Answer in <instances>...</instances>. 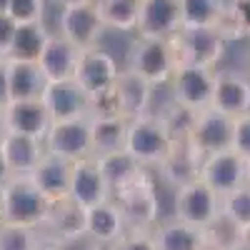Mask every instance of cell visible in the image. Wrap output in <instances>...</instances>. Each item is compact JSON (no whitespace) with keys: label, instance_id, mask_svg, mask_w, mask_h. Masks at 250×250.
<instances>
[{"label":"cell","instance_id":"obj_1","mask_svg":"<svg viewBox=\"0 0 250 250\" xmlns=\"http://www.w3.org/2000/svg\"><path fill=\"white\" fill-rule=\"evenodd\" d=\"M0 200H3V223L13 225L40 228L50 210V200L40 193L30 175H10L0 188Z\"/></svg>","mask_w":250,"mask_h":250},{"label":"cell","instance_id":"obj_2","mask_svg":"<svg viewBox=\"0 0 250 250\" xmlns=\"http://www.w3.org/2000/svg\"><path fill=\"white\" fill-rule=\"evenodd\" d=\"M173 135L168 133L160 115L145 113L140 118L128 120V135H125V150H128L145 168H160L173 148Z\"/></svg>","mask_w":250,"mask_h":250},{"label":"cell","instance_id":"obj_3","mask_svg":"<svg viewBox=\"0 0 250 250\" xmlns=\"http://www.w3.org/2000/svg\"><path fill=\"white\" fill-rule=\"evenodd\" d=\"M228 40L215 28H183L170 38V48L178 65H200V68H218L225 55Z\"/></svg>","mask_w":250,"mask_h":250},{"label":"cell","instance_id":"obj_4","mask_svg":"<svg viewBox=\"0 0 250 250\" xmlns=\"http://www.w3.org/2000/svg\"><path fill=\"white\" fill-rule=\"evenodd\" d=\"M125 68H130L133 73L145 78L155 88L168 85L170 75L175 70V55H173V48H170V40L138 35V40L130 45L128 65Z\"/></svg>","mask_w":250,"mask_h":250},{"label":"cell","instance_id":"obj_5","mask_svg":"<svg viewBox=\"0 0 250 250\" xmlns=\"http://www.w3.org/2000/svg\"><path fill=\"white\" fill-rule=\"evenodd\" d=\"M113 200L120 205L128 230H153L160 223V200L150 175H145L140 183H135Z\"/></svg>","mask_w":250,"mask_h":250},{"label":"cell","instance_id":"obj_6","mask_svg":"<svg viewBox=\"0 0 250 250\" xmlns=\"http://www.w3.org/2000/svg\"><path fill=\"white\" fill-rule=\"evenodd\" d=\"M173 100L190 110H205L213 103L215 90V70L200 65H178L170 75Z\"/></svg>","mask_w":250,"mask_h":250},{"label":"cell","instance_id":"obj_7","mask_svg":"<svg viewBox=\"0 0 250 250\" xmlns=\"http://www.w3.org/2000/svg\"><path fill=\"white\" fill-rule=\"evenodd\" d=\"M220 213V195L200 178L175 188V218L205 228Z\"/></svg>","mask_w":250,"mask_h":250},{"label":"cell","instance_id":"obj_8","mask_svg":"<svg viewBox=\"0 0 250 250\" xmlns=\"http://www.w3.org/2000/svg\"><path fill=\"white\" fill-rule=\"evenodd\" d=\"M40 238L58 245H70L85 238V208L78 205L70 195L50 203L45 223L38 228Z\"/></svg>","mask_w":250,"mask_h":250},{"label":"cell","instance_id":"obj_9","mask_svg":"<svg viewBox=\"0 0 250 250\" xmlns=\"http://www.w3.org/2000/svg\"><path fill=\"white\" fill-rule=\"evenodd\" d=\"M58 30H60L58 35L70 40V43L75 48H80V50L98 45V38L103 35L105 25H103V20H100V13L95 8V0L60 8Z\"/></svg>","mask_w":250,"mask_h":250},{"label":"cell","instance_id":"obj_10","mask_svg":"<svg viewBox=\"0 0 250 250\" xmlns=\"http://www.w3.org/2000/svg\"><path fill=\"white\" fill-rule=\"evenodd\" d=\"M43 143H45V150H48V153H55V155H60V158H68V160H73V163L93 155L88 118L53 123Z\"/></svg>","mask_w":250,"mask_h":250},{"label":"cell","instance_id":"obj_11","mask_svg":"<svg viewBox=\"0 0 250 250\" xmlns=\"http://www.w3.org/2000/svg\"><path fill=\"white\" fill-rule=\"evenodd\" d=\"M53 123L88 118V93L78 85V80H50L40 95Z\"/></svg>","mask_w":250,"mask_h":250},{"label":"cell","instance_id":"obj_12","mask_svg":"<svg viewBox=\"0 0 250 250\" xmlns=\"http://www.w3.org/2000/svg\"><path fill=\"white\" fill-rule=\"evenodd\" d=\"M183 30L180 0H140V15L135 33L143 38L170 40Z\"/></svg>","mask_w":250,"mask_h":250},{"label":"cell","instance_id":"obj_13","mask_svg":"<svg viewBox=\"0 0 250 250\" xmlns=\"http://www.w3.org/2000/svg\"><path fill=\"white\" fill-rule=\"evenodd\" d=\"M118 62L110 53H105L103 48L93 45V48H85L80 50V62H78V70H75V80L78 85L85 90L88 95H95V93H103L115 85L118 80Z\"/></svg>","mask_w":250,"mask_h":250},{"label":"cell","instance_id":"obj_14","mask_svg":"<svg viewBox=\"0 0 250 250\" xmlns=\"http://www.w3.org/2000/svg\"><path fill=\"white\" fill-rule=\"evenodd\" d=\"M200 180L208 183L218 195H225L245 183V158L233 148L220 153H208L200 165Z\"/></svg>","mask_w":250,"mask_h":250},{"label":"cell","instance_id":"obj_15","mask_svg":"<svg viewBox=\"0 0 250 250\" xmlns=\"http://www.w3.org/2000/svg\"><path fill=\"white\" fill-rule=\"evenodd\" d=\"M233 128H235V118L225 115L215 108H205V110H198L190 140L205 155L230 150L233 148Z\"/></svg>","mask_w":250,"mask_h":250},{"label":"cell","instance_id":"obj_16","mask_svg":"<svg viewBox=\"0 0 250 250\" xmlns=\"http://www.w3.org/2000/svg\"><path fill=\"white\" fill-rule=\"evenodd\" d=\"M98 160V168L103 173L108 183V190H110V198H118L120 193H125L128 188H133L135 183H140L145 175H150V168L140 165L128 150H113V153H103V155H95Z\"/></svg>","mask_w":250,"mask_h":250},{"label":"cell","instance_id":"obj_17","mask_svg":"<svg viewBox=\"0 0 250 250\" xmlns=\"http://www.w3.org/2000/svg\"><path fill=\"white\" fill-rule=\"evenodd\" d=\"M210 108L230 118L250 113V78L235 70H215V90Z\"/></svg>","mask_w":250,"mask_h":250},{"label":"cell","instance_id":"obj_18","mask_svg":"<svg viewBox=\"0 0 250 250\" xmlns=\"http://www.w3.org/2000/svg\"><path fill=\"white\" fill-rule=\"evenodd\" d=\"M73 160L68 158H60L55 153H43V158L38 160V165L30 173V180L40 188L50 203L60 200V198H68L70 195V180H73Z\"/></svg>","mask_w":250,"mask_h":250},{"label":"cell","instance_id":"obj_19","mask_svg":"<svg viewBox=\"0 0 250 250\" xmlns=\"http://www.w3.org/2000/svg\"><path fill=\"white\" fill-rule=\"evenodd\" d=\"M70 198L78 205L85 208V210L93 208V205H100V203L110 200L108 183H105V178H103V173L98 168L95 155L75 160V165H73V180H70Z\"/></svg>","mask_w":250,"mask_h":250},{"label":"cell","instance_id":"obj_20","mask_svg":"<svg viewBox=\"0 0 250 250\" xmlns=\"http://www.w3.org/2000/svg\"><path fill=\"white\" fill-rule=\"evenodd\" d=\"M203 158H205V153L198 148V145L190 138H183V140L173 143L168 158L160 163L158 170L163 173V178L168 180L173 188H178V185H185V183L200 178Z\"/></svg>","mask_w":250,"mask_h":250},{"label":"cell","instance_id":"obj_21","mask_svg":"<svg viewBox=\"0 0 250 250\" xmlns=\"http://www.w3.org/2000/svg\"><path fill=\"white\" fill-rule=\"evenodd\" d=\"M113 88H115V95H118V103H120V115L125 120H133V118L150 113L155 85H150L148 80L140 78L138 73H133L130 68L118 73V80H115Z\"/></svg>","mask_w":250,"mask_h":250},{"label":"cell","instance_id":"obj_22","mask_svg":"<svg viewBox=\"0 0 250 250\" xmlns=\"http://www.w3.org/2000/svg\"><path fill=\"white\" fill-rule=\"evenodd\" d=\"M5 123H8V133H23L45 140L50 130V115L43 105V100H10L5 105Z\"/></svg>","mask_w":250,"mask_h":250},{"label":"cell","instance_id":"obj_23","mask_svg":"<svg viewBox=\"0 0 250 250\" xmlns=\"http://www.w3.org/2000/svg\"><path fill=\"white\" fill-rule=\"evenodd\" d=\"M125 230H128V225H125V218L120 213V205L113 198L85 210V238H90L95 245L108 248Z\"/></svg>","mask_w":250,"mask_h":250},{"label":"cell","instance_id":"obj_24","mask_svg":"<svg viewBox=\"0 0 250 250\" xmlns=\"http://www.w3.org/2000/svg\"><path fill=\"white\" fill-rule=\"evenodd\" d=\"M80 62V48H75L62 35H50L45 50L40 53L38 65L43 70L45 80H73Z\"/></svg>","mask_w":250,"mask_h":250},{"label":"cell","instance_id":"obj_25","mask_svg":"<svg viewBox=\"0 0 250 250\" xmlns=\"http://www.w3.org/2000/svg\"><path fill=\"white\" fill-rule=\"evenodd\" d=\"M5 75H8V95L10 100H35L45 90V75L38 62L30 60H13L3 58Z\"/></svg>","mask_w":250,"mask_h":250},{"label":"cell","instance_id":"obj_26","mask_svg":"<svg viewBox=\"0 0 250 250\" xmlns=\"http://www.w3.org/2000/svg\"><path fill=\"white\" fill-rule=\"evenodd\" d=\"M0 148H3V155L8 160L10 175H30L38 160L45 153V143L33 135L8 133L3 138V143H0Z\"/></svg>","mask_w":250,"mask_h":250},{"label":"cell","instance_id":"obj_27","mask_svg":"<svg viewBox=\"0 0 250 250\" xmlns=\"http://www.w3.org/2000/svg\"><path fill=\"white\" fill-rule=\"evenodd\" d=\"M153 240L158 250H203L208 248L203 228L183 223L178 218L158 223L153 228Z\"/></svg>","mask_w":250,"mask_h":250},{"label":"cell","instance_id":"obj_28","mask_svg":"<svg viewBox=\"0 0 250 250\" xmlns=\"http://www.w3.org/2000/svg\"><path fill=\"white\" fill-rule=\"evenodd\" d=\"M90 125V143L93 155L113 153L125 148V135H128V120L120 115H88Z\"/></svg>","mask_w":250,"mask_h":250},{"label":"cell","instance_id":"obj_29","mask_svg":"<svg viewBox=\"0 0 250 250\" xmlns=\"http://www.w3.org/2000/svg\"><path fill=\"white\" fill-rule=\"evenodd\" d=\"M50 30L43 23H18L15 35H13V43L5 58L13 60H30L38 62L40 53L45 50V43L50 40Z\"/></svg>","mask_w":250,"mask_h":250},{"label":"cell","instance_id":"obj_30","mask_svg":"<svg viewBox=\"0 0 250 250\" xmlns=\"http://www.w3.org/2000/svg\"><path fill=\"white\" fill-rule=\"evenodd\" d=\"M95 8L105 30L120 33H135L138 15H140V0H95Z\"/></svg>","mask_w":250,"mask_h":250},{"label":"cell","instance_id":"obj_31","mask_svg":"<svg viewBox=\"0 0 250 250\" xmlns=\"http://www.w3.org/2000/svg\"><path fill=\"white\" fill-rule=\"evenodd\" d=\"M203 230H205V245L210 250H243V225L228 218L223 210Z\"/></svg>","mask_w":250,"mask_h":250},{"label":"cell","instance_id":"obj_32","mask_svg":"<svg viewBox=\"0 0 250 250\" xmlns=\"http://www.w3.org/2000/svg\"><path fill=\"white\" fill-rule=\"evenodd\" d=\"M228 8V0H180L183 28H215Z\"/></svg>","mask_w":250,"mask_h":250},{"label":"cell","instance_id":"obj_33","mask_svg":"<svg viewBox=\"0 0 250 250\" xmlns=\"http://www.w3.org/2000/svg\"><path fill=\"white\" fill-rule=\"evenodd\" d=\"M43 238L38 228L0 223V250H38Z\"/></svg>","mask_w":250,"mask_h":250},{"label":"cell","instance_id":"obj_34","mask_svg":"<svg viewBox=\"0 0 250 250\" xmlns=\"http://www.w3.org/2000/svg\"><path fill=\"white\" fill-rule=\"evenodd\" d=\"M160 118L165 123V128H168V133L173 135V140H183V138H190L195 118H198V110H190V108H185V105H180V103L173 100L170 108L165 110Z\"/></svg>","mask_w":250,"mask_h":250},{"label":"cell","instance_id":"obj_35","mask_svg":"<svg viewBox=\"0 0 250 250\" xmlns=\"http://www.w3.org/2000/svg\"><path fill=\"white\" fill-rule=\"evenodd\" d=\"M220 210L243 228L250 225V185L243 183L235 190L220 195Z\"/></svg>","mask_w":250,"mask_h":250},{"label":"cell","instance_id":"obj_36","mask_svg":"<svg viewBox=\"0 0 250 250\" xmlns=\"http://www.w3.org/2000/svg\"><path fill=\"white\" fill-rule=\"evenodd\" d=\"M8 15L15 20V23H43L45 0H10Z\"/></svg>","mask_w":250,"mask_h":250},{"label":"cell","instance_id":"obj_37","mask_svg":"<svg viewBox=\"0 0 250 250\" xmlns=\"http://www.w3.org/2000/svg\"><path fill=\"white\" fill-rule=\"evenodd\" d=\"M108 250H158L153 240V230H125Z\"/></svg>","mask_w":250,"mask_h":250},{"label":"cell","instance_id":"obj_38","mask_svg":"<svg viewBox=\"0 0 250 250\" xmlns=\"http://www.w3.org/2000/svg\"><path fill=\"white\" fill-rule=\"evenodd\" d=\"M88 115H120V103H118L115 88L88 95Z\"/></svg>","mask_w":250,"mask_h":250},{"label":"cell","instance_id":"obj_39","mask_svg":"<svg viewBox=\"0 0 250 250\" xmlns=\"http://www.w3.org/2000/svg\"><path fill=\"white\" fill-rule=\"evenodd\" d=\"M233 150L243 155L245 160L250 158V113H243L235 118L233 128Z\"/></svg>","mask_w":250,"mask_h":250},{"label":"cell","instance_id":"obj_40","mask_svg":"<svg viewBox=\"0 0 250 250\" xmlns=\"http://www.w3.org/2000/svg\"><path fill=\"white\" fill-rule=\"evenodd\" d=\"M228 8H230L243 38H250V0H228Z\"/></svg>","mask_w":250,"mask_h":250},{"label":"cell","instance_id":"obj_41","mask_svg":"<svg viewBox=\"0 0 250 250\" xmlns=\"http://www.w3.org/2000/svg\"><path fill=\"white\" fill-rule=\"evenodd\" d=\"M18 23L8 15V13H0V58H5L13 43V35H15Z\"/></svg>","mask_w":250,"mask_h":250},{"label":"cell","instance_id":"obj_42","mask_svg":"<svg viewBox=\"0 0 250 250\" xmlns=\"http://www.w3.org/2000/svg\"><path fill=\"white\" fill-rule=\"evenodd\" d=\"M10 103V95H8V75H5V65L0 60V108H5Z\"/></svg>","mask_w":250,"mask_h":250},{"label":"cell","instance_id":"obj_43","mask_svg":"<svg viewBox=\"0 0 250 250\" xmlns=\"http://www.w3.org/2000/svg\"><path fill=\"white\" fill-rule=\"evenodd\" d=\"M8 178H10V168H8V160L3 155V148H0V188L8 183Z\"/></svg>","mask_w":250,"mask_h":250},{"label":"cell","instance_id":"obj_44","mask_svg":"<svg viewBox=\"0 0 250 250\" xmlns=\"http://www.w3.org/2000/svg\"><path fill=\"white\" fill-rule=\"evenodd\" d=\"M8 135V123H5V108H0V143Z\"/></svg>","mask_w":250,"mask_h":250},{"label":"cell","instance_id":"obj_45","mask_svg":"<svg viewBox=\"0 0 250 250\" xmlns=\"http://www.w3.org/2000/svg\"><path fill=\"white\" fill-rule=\"evenodd\" d=\"M38 250H65V245H58V243H48V240H43Z\"/></svg>","mask_w":250,"mask_h":250},{"label":"cell","instance_id":"obj_46","mask_svg":"<svg viewBox=\"0 0 250 250\" xmlns=\"http://www.w3.org/2000/svg\"><path fill=\"white\" fill-rule=\"evenodd\" d=\"M243 250H250V225L243 228Z\"/></svg>","mask_w":250,"mask_h":250},{"label":"cell","instance_id":"obj_47","mask_svg":"<svg viewBox=\"0 0 250 250\" xmlns=\"http://www.w3.org/2000/svg\"><path fill=\"white\" fill-rule=\"evenodd\" d=\"M53 3H58L60 8H65V5H78V3H90V0H53Z\"/></svg>","mask_w":250,"mask_h":250},{"label":"cell","instance_id":"obj_48","mask_svg":"<svg viewBox=\"0 0 250 250\" xmlns=\"http://www.w3.org/2000/svg\"><path fill=\"white\" fill-rule=\"evenodd\" d=\"M245 183L250 185V158L245 160Z\"/></svg>","mask_w":250,"mask_h":250},{"label":"cell","instance_id":"obj_49","mask_svg":"<svg viewBox=\"0 0 250 250\" xmlns=\"http://www.w3.org/2000/svg\"><path fill=\"white\" fill-rule=\"evenodd\" d=\"M8 3L10 0H0V13H8Z\"/></svg>","mask_w":250,"mask_h":250},{"label":"cell","instance_id":"obj_50","mask_svg":"<svg viewBox=\"0 0 250 250\" xmlns=\"http://www.w3.org/2000/svg\"><path fill=\"white\" fill-rule=\"evenodd\" d=\"M0 223H3V200H0Z\"/></svg>","mask_w":250,"mask_h":250},{"label":"cell","instance_id":"obj_51","mask_svg":"<svg viewBox=\"0 0 250 250\" xmlns=\"http://www.w3.org/2000/svg\"><path fill=\"white\" fill-rule=\"evenodd\" d=\"M203 250H210V248H203Z\"/></svg>","mask_w":250,"mask_h":250},{"label":"cell","instance_id":"obj_52","mask_svg":"<svg viewBox=\"0 0 250 250\" xmlns=\"http://www.w3.org/2000/svg\"><path fill=\"white\" fill-rule=\"evenodd\" d=\"M0 60H3V58H0Z\"/></svg>","mask_w":250,"mask_h":250}]
</instances>
